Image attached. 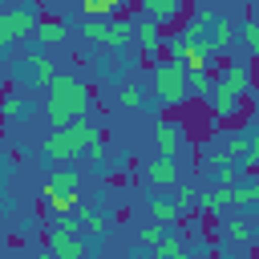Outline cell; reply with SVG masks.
I'll list each match as a JSON object with an SVG mask.
<instances>
[{
    "mask_svg": "<svg viewBox=\"0 0 259 259\" xmlns=\"http://www.w3.org/2000/svg\"><path fill=\"white\" fill-rule=\"evenodd\" d=\"M182 259H186V255H182Z\"/></svg>",
    "mask_w": 259,
    "mask_h": 259,
    "instance_id": "ab89813d",
    "label": "cell"
},
{
    "mask_svg": "<svg viewBox=\"0 0 259 259\" xmlns=\"http://www.w3.org/2000/svg\"><path fill=\"white\" fill-rule=\"evenodd\" d=\"M170 198H174V206H178V214H186V210L194 206V198H198V194H194V186H178V190H174Z\"/></svg>",
    "mask_w": 259,
    "mask_h": 259,
    "instance_id": "1f68e13d",
    "label": "cell"
},
{
    "mask_svg": "<svg viewBox=\"0 0 259 259\" xmlns=\"http://www.w3.org/2000/svg\"><path fill=\"white\" fill-rule=\"evenodd\" d=\"M138 4H142V16H150L162 28H174L186 16V0H138Z\"/></svg>",
    "mask_w": 259,
    "mask_h": 259,
    "instance_id": "ba28073f",
    "label": "cell"
},
{
    "mask_svg": "<svg viewBox=\"0 0 259 259\" xmlns=\"http://www.w3.org/2000/svg\"><path fill=\"white\" fill-rule=\"evenodd\" d=\"M49 190H77L81 186V170H73V166H61V170H53L49 174V182H45Z\"/></svg>",
    "mask_w": 259,
    "mask_h": 259,
    "instance_id": "4316f807",
    "label": "cell"
},
{
    "mask_svg": "<svg viewBox=\"0 0 259 259\" xmlns=\"http://www.w3.org/2000/svg\"><path fill=\"white\" fill-rule=\"evenodd\" d=\"M93 138H101V134H97V125H89V121L81 117V121H73V125L53 130V134L40 142V154H45L49 162H73V158H81V154L89 150V142H93Z\"/></svg>",
    "mask_w": 259,
    "mask_h": 259,
    "instance_id": "7a4b0ae2",
    "label": "cell"
},
{
    "mask_svg": "<svg viewBox=\"0 0 259 259\" xmlns=\"http://www.w3.org/2000/svg\"><path fill=\"white\" fill-rule=\"evenodd\" d=\"M227 239L239 243V247H251L255 243V219L243 210V214H227Z\"/></svg>",
    "mask_w": 259,
    "mask_h": 259,
    "instance_id": "d6986e66",
    "label": "cell"
},
{
    "mask_svg": "<svg viewBox=\"0 0 259 259\" xmlns=\"http://www.w3.org/2000/svg\"><path fill=\"white\" fill-rule=\"evenodd\" d=\"M154 93H158V101L166 109L190 101V93H186V69L178 61H170V57L166 61H154Z\"/></svg>",
    "mask_w": 259,
    "mask_h": 259,
    "instance_id": "277c9868",
    "label": "cell"
},
{
    "mask_svg": "<svg viewBox=\"0 0 259 259\" xmlns=\"http://www.w3.org/2000/svg\"><path fill=\"white\" fill-rule=\"evenodd\" d=\"M45 194V206H49V214H73L77 206H81V194L77 190H40Z\"/></svg>",
    "mask_w": 259,
    "mask_h": 259,
    "instance_id": "44dd1931",
    "label": "cell"
},
{
    "mask_svg": "<svg viewBox=\"0 0 259 259\" xmlns=\"http://www.w3.org/2000/svg\"><path fill=\"white\" fill-rule=\"evenodd\" d=\"M239 178H243V166H239V162H231V158L223 154V158L214 162V186H235Z\"/></svg>",
    "mask_w": 259,
    "mask_h": 259,
    "instance_id": "484cf974",
    "label": "cell"
},
{
    "mask_svg": "<svg viewBox=\"0 0 259 259\" xmlns=\"http://www.w3.org/2000/svg\"><path fill=\"white\" fill-rule=\"evenodd\" d=\"M89 113V85L81 77H69V73H57L49 81V101H45V117L53 130L61 125H73Z\"/></svg>",
    "mask_w": 259,
    "mask_h": 259,
    "instance_id": "6da1fadb",
    "label": "cell"
},
{
    "mask_svg": "<svg viewBox=\"0 0 259 259\" xmlns=\"http://www.w3.org/2000/svg\"><path fill=\"white\" fill-rule=\"evenodd\" d=\"M206 89H210V73H206V69L186 73V93H190V97H206Z\"/></svg>",
    "mask_w": 259,
    "mask_h": 259,
    "instance_id": "f1b7e54d",
    "label": "cell"
},
{
    "mask_svg": "<svg viewBox=\"0 0 259 259\" xmlns=\"http://www.w3.org/2000/svg\"><path fill=\"white\" fill-rule=\"evenodd\" d=\"M166 231H170L166 223H150V227H142V235H138V243H142V247H154V243H158V239H162Z\"/></svg>",
    "mask_w": 259,
    "mask_h": 259,
    "instance_id": "d6a6232c",
    "label": "cell"
},
{
    "mask_svg": "<svg viewBox=\"0 0 259 259\" xmlns=\"http://www.w3.org/2000/svg\"><path fill=\"white\" fill-rule=\"evenodd\" d=\"M214 16H219L214 8H198L194 16H182V24H178V32H174V36H178L182 45H186V40H198V36H206V32H210Z\"/></svg>",
    "mask_w": 259,
    "mask_h": 259,
    "instance_id": "8fae6325",
    "label": "cell"
},
{
    "mask_svg": "<svg viewBox=\"0 0 259 259\" xmlns=\"http://www.w3.org/2000/svg\"><path fill=\"white\" fill-rule=\"evenodd\" d=\"M53 77H57V65H53V61L45 57V49H36V45H28L24 57L8 61V81H16V85H45V89H49Z\"/></svg>",
    "mask_w": 259,
    "mask_h": 259,
    "instance_id": "3957f363",
    "label": "cell"
},
{
    "mask_svg": "<svg viewBox=\"0 0 259 259\" xmlns=\"http://www.w3.org/2000/svg\"><path fill=\"white\" fill-rule=\"evenodd\" d=\"M190 259V247H186V239L182 235H174V231H166L154 247H150V259Z\"/></svg>",
    "mask_w": 259,
    "mask_h": 259,
    "instance_id": "ffe728a7",
    "label": "cell"
},
{
    "mask_svg": "<svg viewBox=\"0 0 259 259\" xmlns=\"http://www.w3.org/2000/svg\"><path fill=\"white\" fill-rule=\"evenodd\" d=\"M117 101H121L125 109H142V101H146V97H142V85H138V81L121 85V89H117Z\"/></svg>",
    "mask_w": 259,
    "mask_h": 259,
    "instance_id": "f546056e",
    "label": "cell"
},
{
    "mask_svg": "<svg viewBox=\"0 0 259 259\" xmlns=\"http://www.w3.org/2000/svg\"><path fill=\"white\" fill-rule=\"evenodd\" d=\"M235 40H243V45H247V53H259V20H255V16H247V20L239 24Z\"/></svg>",
    "mask_w": 259,
    "mask_h": 259,
    "instance_id": "83f0119b",
    "label": "cell"
},
{
    "mask_svg": "<svg viewBox=\"0 0 259 259\" xmlns=\"http://www.w3.org/2000/svg\"><path fill=\"white\" fill-rule=\"evenodd\" d=\"M77 219H81V227H85L97 243H101V235H105V231H109V223H113V219H109V210H85V206H77Z\"/></svg>",
    "mask_w": 259,
    "mask_h": 259,
    "instance_id": "d4e9b609",
    "label": "cell"
},
{
    "mask_svg": "<svg viewBox=\"0 0 259 259\" xmlns=\"http://www.w3.org/2000/svg\"><path fill=\"white\" fill-rule=\"evenodd\" d=\"M210 89L231 93V97H247V89H251V65H243V61H227V65L210 77Z\"/></svg>",
    "mask_w": 259,
    "mask_h": 259,
    "instance_id": "8992f818",
    "label": "cell"
},
{
    "mask_svg": "<svg viewBox=\"0 0 259 259\" xmlns=\"http://www.w3.org/2000/svg\"><path fill=\"white\" fill-rule=\"evenodd\" d=\"M89 243H81L77 235L69 231H49V255L53 259H89Z\"/></svg>",
    "mask_w": 259,
    "mask_h": 259,
    "instance_id": "30bf717a",
    "label": "cell"
},
{
    "mask_svg": "<svg viewBox=\"0 0 259 259\" xmlns=\"http://www.w3.org/2000/svg\"><path fill=\"white\" fill-rule=\"evenodd\" d=\"M150 219H154V223L174 227L182 214H178V206H174V198H170V194H154V198H150Z\"/></svg>",
    "mask_w": 259,
    "mask_h": 259,
    "instance_id": "cb8c5ba5",
    "label": "cell"
},
{
    "mask_svg": "<svg viewBox=\"0 0 259 259\" xmlns=\"http://www.w3.org/2000/svg\"><path fill=\"white\" fill-rule=\"evenodd\" d=\"M134 40H138V49H142V57H146V61H158V57H162L166 28H162V24H154L150 16H138V20H134Z\"/></svg>",
    "mask_w": 259,
    "mask_h": 259,
    "instance_id": "52a82bcc",
    "label": "cell"
},
{
    "mask_svg": "<svg viewBox=\"0 0 259 259\" xmlns=\"http://www.w3.org/2000/svg\"><path fill=\"white\" fill-rule=\"evenodd\" d=\"M113 259H125V255H113Z\"/></svg>",
    "mask_w": 259,
    "mask_h": 259,
    "instance_id": "74e56055",
    "label": "cell"
},
{
    "mask_svg": "<svg viewBox=\"0 0 259 259\" xmlns=\"http://www.w3.org/2000/svg\"><path fill=\"white\" fill-rule=\"evenodd\" d=\"M194 206H198L202 214H231V194H227V186H214V190L198 194Z\"/></svg>",
    "mask_w": 259,
    "mask_h": 259,
    "instance_id": "603a6c76",
    "label": "cell"
},
{
    "mask_svg": "<svg viewBox=\"0 0 259 259\" xmlns=\"http://www.w3.org/2000/svg\"><path fill=\"white\" fill-rule=\"evenodd\" d=\"M210 109H214V117L219 121H235L243 109H247V101L243 97H231V93H219V89H206V97H202Z\"/></svg>",
    "mask_w": 259,
    "mask_h": 259,
    "instance_id": "7c38bea8",
    "label": "cell"
},
{
    "mask_svg": "<svg viewBox=\"0 0 259 259\" xmlns=\"http://www.w3.org/2000/svg\"><path fill=\"white\" fill-rule=\"evenodd\" d=\"M227 194H231V210H255V202H259V182L247 174V178H239L235 186H227Z\"/></svg>",
    "mask_w": 259,
    "mask_h": 259,
    "instance_id": "5bb4252c",
    "label": "cell"
},
{
    "mask_svg": "<svg viewBox=\"0 0 259 259\" xmlns=\"http://www.w3.org/2000/svg\"><path fill=\"white\" fill-rule=\"evenodd\" d=\"M81 12H85V16H113L117 4H113V0H81Z\"/></svg>",
    "mask_w": 259,
    "mask_h": 259,
    "instance_id": "4dcf8cb0",
    "label": "cell"
},
{
    "mask_svg": "<svg viewBox=\"0 0 259 259\" xmlns=\"http://www.w3.org/2000/svg\"><path fill=\"white\" fill-rule=\"evenodd\" d=\"M113 4H117V8H121V4H134V0H113Z\"/></svg>",
    "mask_w": 259,
    "mask_h": 259,
    "instance_id": "8d00e7d4",
    "label": "cell"
},
{
    "mask_svg": "<svg viewBox=\"0 0 259 259\" xmlns=\"http://www.w3.org/2000/svg\"><path fill=\"white\" fill-rule=\"evenodd\" d=\"M65 20H57V16H40L36 20V28H32V45L36 49H53V45H61L65 40Z\"/></svg>",
    "mask_w": 259,
    "mask_h": 259,
    "instance_id": "4fadbf2b",
    "label": "cell"
},
{
    "mask_svg": "<svg viewBox=\"0 0 259 259\" xmlns=\"http://www.w3.org/2000/svg\"><path fill=\"white\" fill-rule=\"evenodd\" d=\"M154 142H158V154H170V158H174V150L182 146V125L170 121V117H162V121L154 125Z\"/></svg>",
    "mask_w": 259,
    "mask_h": 259,
    "instance_id": "ac0fdd59",
    "label": "cell"
},
{
    "mask_svg": "<svg viewBox=\"0 0 259 259\" xmlns=\"http://www.w3.org/2000/svg\"><path fill=\"white\" fill-rule=\"evenodd\" d=\"M24 259H53V255H49V251H28Z\"/></svg>",
    "mask_w": 259,
    "mask_h": 259,
    "instance_id": "e575fe53",
    "label": "cell"
},
{
    "mask_svg": "<svg viewBox=\"0 0 259 259\" xmlns=\"http://www.w3.org/2000/svg\"><path fill=\"white\" fill-rule=\"evenodd\" d=\"M210 57H214V45H210L206 36H198V40H186L174 61H178L186 73H194V69H210Z\"/></svg>",
    "mask_w": 259,
    "mask_h": 259,
    "instance_id": "9c48e42d",
    "label": "cell"
},
{
    "mask_svg": "<svg viewBox=\"0 0 259 259\" xmlns=\"http://www.w3.org/2000/svg\"><path fill=\"white\" fill-rule=\"evenodd\" d=\"M235 32H239V24L231 20V16H214V24H210V32H206V40L214 45V53H231V45H235Z\"/></svg>",
    "mask_w": 259,
    "mask_h": 259,
    "instance_id": "9a60e30c",
    "label": "cell"
},
{
    "mask_svg": "<svg viewBox=\"0 0 259 259\" xmlns=\"http://www.w3.org/2000/svg\"><path fill=\"white\" fill-rule=\"evenodd\" d=\"M146 178H150V186H174V182H178L174 158H170V154H158L154 162H146Z\"/></svg>",
    "mask_w": 259,
    "mask_h": 259,
    "instance_id": "e0dca14e",
    "label": "cell"
},
{
    "mask_svg": "<svg viewBox=\"0 0 259 259\" xmlns=\"http://www.w3.org/2000/svg\"><path fill=\"white\" fill-rule=\"evenodd\" d=\"M247 4H251V0H247Z\"/></svg>",
    "mask_w": 259,
    "mask_h": 259,
    "instance_id": "f35d334b",
    "label": "cell"
},
{
    "mask_svg": "<svg viewBox=\"0 0 259 259\" xmlns=\"http://www.w3.org/2000/svg\"><path fill=\"white\" fill-rule=\"evenodd\" d=\"M4 243H8V239H4V227H0V255H4Z\"/></svg>",
    "mask_w": 259,
    "mask_h": 259,
    "instance_id": "d590c367",
    "label": "cell"
},
{
    "mask_svg": "<svg viewBox=\"0 0 259 259\" xmlns=\"http://www.w3.org/2000/svg\"><path fill=\"white\" fill-rule=\"evenodd\" d=\"M130 40H134V16H130V20H113V16H109L97 45H105V49H125Z\"/></svg>",
    "mask_w": 259,
    "mask_h": 259,
    "instance_id": "2e32d148",
    "label": "cell"
},
{
    "mask_svg": "<svg viewBox=\"0 0 259 259\" xmlns=\"http://www.w3.org/2000/svg\"><path fill=\"white\" fill-rule=\"evenodd\" d=\"M4 81H8V61H0V89H4Z\"/></svg>",
    "mask_w": 259,
    "mask_h": 259,
    "instance_id": "836d02e7",
    "label": "cell"
},
{
    "mask_svg": "<svg viewBox=\"0 0 259 259\" xmlns=\"http://www.w3.org/2000/svg\"><path fill=\"white\" fill-rule=\"evenodd\" d=\"M28 113H32V97H20V93H12V97H0V121L16 125V121H24Z\"/></svg>",
    "mask_w": 259,
    "mask_h": 259,
    "instance_id": "7402d4cb",
    "label": "cell"
},
{
    "mask_svg": "<svg viewBox=\"0 0 259 259\" xmlns=\"http://www.w3.org/2000/svg\"><path fill=\"white\" fill-rule=\"evenodd\" d=\"M36 20H40V12H36V8H28V4H16V8L0 12V53H8L16 40L32 36Z\"/></svg>",
    "mask_w": 259,
    "mask_h": 259,
    "instance_id": "5b68a950",
    "label": "cell"
}]
</instances>
